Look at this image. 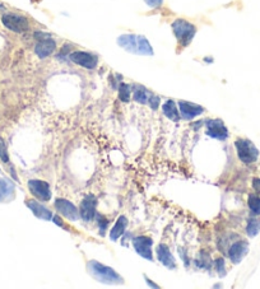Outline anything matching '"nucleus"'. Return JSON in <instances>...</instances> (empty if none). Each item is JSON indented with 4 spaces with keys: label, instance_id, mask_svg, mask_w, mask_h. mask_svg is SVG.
Wrapping results in <instances>:
<instances>
[{
    "label": "nucleus",
    "instance_id": "16",
    "mask_svg": "<svg viewBox=\"0 0 260 289\" xmlns=\"http://www.w3.org/2000/svg\"><path fill=\"white\" fill-rule=\"evenodd\" d=\"M26 205L31 209V212L34 214V217H37L39 219H44V221H50V219H53L51 212L46 208L45 205L40 204L37 200H27Z\"/></svg>",
    "mask_w": 260,
    "mask_h": 289
},
{
    "label": "nucleus",
    "instance_id": "5",
    "mask_svg": "<svg viewBox=\"0 0 260 289\" xmlns=\"http://www.w3.org/2000/svg\"><path fill=\"white\" fill-rule=\"evenodd\" d=\"M34 36L39 37V43H37L34 51L40 59H45L50 56L54 51L56 50V43L49 36L48 33H42V32H36Z\"/></svg>",
    "mask_w": 260,
    "mask_h": 289
},
{
    "label": "nucleus",
    "instance_id": "29",
    "mask_svg": "<svg viewBox=\"0 0 260 289\" xmlns=\"http://www.w3.org/2000/svg\"><path fill=\"white\" fill-rule=\"evenodd\" d=\"M252 187L255 189V191L260 194V179H254L252 180Z\"/></svg>",
    "mask_w": 260,
    "mask_h": 289
},
{
    "label": "nucleus",
    "instance_id": "13",
    "mask_svg": "<svg viewBox=\"0 0 260 289\" xmlns=\"http://www.w3.org/2000/svg\"><path fill=\"white\" fill-rule=\"evenodd\" d=\"M180 113L184 120H192V118L197 117V116L202 115L204 112V107L195 103L188 102V101H180L179 102Z\"/></svg>",
    "mask_w": 260,
    "mask_h": 289
},
{
    "label": "nucleus",
    "instance_id": "17",
    "mask_svg": "<svg viewBox=\"0 0 260 289\" xmlns=\"http://www.w3.org/2000/svg\"><path fill=\"white\" fill-rule=\"evenodd\" d=\"M126 226H128V219H126V217L124 216L119 217L115 222V226H114L113 229L110 231V238L113 239L114 242L118 241V239L125 233Z\"/></svg>",
    "mask_w": 260,
    "mask_h": 289
},
{
    "label": "nucleus",
    "instance_id": "22",
    "mask_svg": "<svg viewBox=\"0 0 260 289\" xmlns=\"http://www.w3.org/2000/svg\"><path fill=\"white\" fill-rule=\"evenodd\" d=\"M247 204H249L250 211L254 216H260V197L257 195H250Z\"/></svg>",
    "mask_w": 260,
    "mask_h": 289
},
{
    "label": "nucleus",
    "instance_id": "27",
    "mask_svg": "<svg viewBox=\"0 0 260 289\" xmlns=\"http://www.w3.org/2000/svg\"><path fill=\"white\" fill-rule=\"evenodd\" d=\"M148 103L151 105V107L153 108V110H157L158 108V105H160V98L156 97V96H150V100H148Z\"/></svg>",
    "mask_w": 260,
    "mask_h": 289
},
{
    "label": "nucleus",
    "instance_id": "8",
    "mask_svg": "<svg viewBox=\"0 0 260 289\" xmlns=\"http://www.w3.org/2000/svg\"><path fill=\"white\" fill-rule=\"evenodd\" d=\"M28 189L31 194L41 201H49L51 199L50 185L42 180H29Z\"/></svg>",
    "mask_w": 260,
    "mask_h": 289
},
{
    "label": "nucleus",
    "instance_id": "26",
    "mask_svg": "<svg viewBox=\"0 0 260 289\" xmlns=\"http://www.w3.org/2000/svg\"><path fill=\"white\" fill-rule=\"evenodd\" d=\"M215 269H217V271H218V274L221 276L226 275V268H225V260L224 259H217L215 260Z\"/></svg>",
    "mask_w": 260,
    "mask_h": 289
},
{
    "label": "nucleus",
    "instance_id": "9",
    "mask_svg": "<svg viewBox=\"0 0 260 289\" xmlns=\"http://www.w3.org/2000/svg\"><path fill=\"white\" fill-rule=\"evenodd\" d=\"M69 59L73 61L74 64L79 66H83L86 69H96L98 64V58L91 53H86V51H74L69 55Z\"/></svg>",
    "mask_w": 260,
    "mask_h": 289
},
{
    "label": "nucleus",
    "instance_id": "3",
    "mask_svg": "<svg viewBox=\"0 0 260 289\" xmlns=\"http://www.w3.org/2000/svg\"><path fill=\"white\" fill-rule=\"evenodd\" d=\"M171 28H172V32L176 37L179 45H181L182 48L189 46L194 38L195 33H197V27L182 18L175 19L171 24Z\"/></svg>",
    "mask_w": 260,
    "mask_h": 289
},
{
    "label": "nucleus",
    "instance_id": "20",
    "mask_svg": "<svg viewBox=\"0 0 260 289\" xmlns=\"http://www.w3.org/2000/svg\"><path fill=\"white\" fill-rule=\"evenodd\" d=\"M150 96V92H148L143 86H134V88H133V98H134L137 102L143 103V105L148 103Z\"/></svg>",
    "mask_w": 260,
    "mask_h": 289
},
{
    "label": "nucleus",
    "instance_id": "31",
    "mask_svg": "<svg viewBox=\"0 0 260 289\" xmlns=\"http://www.w3.org/2000/svg\"><path fill=\"white\" fill-rule=\"evenodd\" d=\"M144 279H145V281H147V284H148V285H150V286H153V288H160V286H158L157 284H155L152 280H150V279H148L147 276H144Z\"/></svg>",
    "mask_w": 260,
    "mask_h": 289
},
{
    "label": "nucleus",
    "instance_id": "7",
    "mask_svg": "<svg viewBox=\"0 0 260 289\" xmlns=\"http://www.w3.org/2000/svg\"><path fill=\"white\" fill-rule=\"evenodd\" d=\"M152 244L153 239L147 236H139L133 238V247L137 251L139 256L148 261H153V254H152Z\"/></svg>",
    "mask_w": 260,
    "mask_h": 289
},
{
    "label": "nucleus",
    "instance_id": "28",
    "mask_svg": "<svg viewBox=\"0 0 260 289\" xmlns=\"http://www.w3.org/2000/svg\"><path fill=\"white\" fill-rule=\"evenodd\" d=\"M145 4L151 8H158V7L162 6L163 0H144Z\"/></svg>",
    "mask_w": 260,
    "mask_h": 289
},
{
    "label": "nucleus",
    "instance_id": "30",
    "mask_svg": "<svg viewBox=\"0 0 260 289\" xmlns=\"http://www.w3.org/2000/svg\"><path fill=\"white\" fill-rule=\"evenodd\" d=\"M53 219H54V222H55V224H58V226H60V227H65L64 226V223H63V221H61V218L59 216H55V217H53Z\"/></svg>",
    "mask_w": 260,
    "mask_h": 289
},
{
    "label": "nucleus",
    "instance_id": "6",
    "mask_svg": "<svg viewBox=\"0 0 260 289\" xmlns=\"http://www.w3.org/2000/svg\"><path fill=\"white\" fill-rule=\"evenodd\" d=\"M2 22H3V24L7 28L13 32H17V33L26 32L27 29L29 28L28 19L23 16H18V14H4V16L2 17Z\"/></svg>",
    "mask_w": 260,
    "mask_h": 289
},
{
    "label": "nucleus",
    "instance_id": "10",
    "mask_svg": "<svg viewBox=\"0 0 260 289\" xmlns=\"http://www.w3.org/2000/svg\"><path fill=\"white\" fill-rule=\"evenodd\" d=\"M207 134L208 137L218 140H226L229 138V130L224 121L219 118H210L207 121Z\"/></svg>",
    "mask_w": 260,
    "mask_h": 289
},
{
    "label": "nucleus",
    "instance_id": "2",
    "mask_svg": "<svg viewBox=\"0 0 260 289\" xmlns=\"http://www.w3.org/2000/svg\"><path fill=\"white\" fill-rule=\"evenodd\" d=\"M87 270L97 281L103 284H124V279L110 266H106L98 261L91 260L87 264Z\"/></svg>",
    "mask_w": 260,
    "mask_h": 289
},
{
    "label": "nucleus",
    "instance_id": "32",
    "mask_svg": "<svg viewBox=\"0 0 260 289\" xmlns=\"http://www.w3.org/2000/svg\"><path fill=\"white\" fill-rule=\"evenodd\" d=\"M0 9H4V7L2 6V4H0Z\"/></svg>",
    "mask_w": 260,
    "mask_h": 289
},
{
    "label": "nucleus",
    "instance_id": "15",
    "mask_svg": "<svg viewBox=\"0 0 260 289\" xmlns=\"http://www.w3.org/2000/svg\"><path fill=\"white\" fill-rule=\"evenodd\" d=\"M156 254H157L158 260H160V263L162 264V265H165L166 268L168 269H172V270L173 269H176V261L173 259L172 254L170 253V249H168L167 244H158Z\"/></svg>",
    "mask_w": 260,
    "mask_h": 289
},
{
    "label": "nucleus",
    "instance_id": "23",
    "mask_svg": "<svg viewBox=\"0 0 260 289\" xmlns=\"http://www.w3.org/2000/svg\"><path fill=\"white\" fill-rule=\"evenodd\" d=\"M130 86L126 85V83H120V87H119V97L123 102H128L130 100Z\"/></svg>",
    "mask_w": 260,
    "mask_h": 289
},
{
    "label": "nucleus",
    "instance_id": "24",
    "mask_svg": "<svg viewBox=\"0 0 260 289\" xmlns=\"http://www.w3.org/2000/svg\"><path fill=\"white\" fill-rule=\"evenodd\" d=\"M0 159L3 160L4 163L9 162V155H8V150H7V145L2 138H0Z\"/></svg>",
    "mask_w": 260,
    "mask_h": 289
},
{
    "label": "nucleus",
    "instance_id": "18",
    "mask_svg": "<svg viewBox=\"0 0 260 289\" xmlns=\"http://www.w3.org/2000/svg\"><path fill=\"white\" fill-rule=\"evenodd\" d=\"M14 185L4 179H0V202H6L13 199Z\"/></svg>",
    "mask_w": 260,
    "mask_h": 289
},
{
    "label": "nucleus",
    "instance_id": "21",
    "mask_svg": "<svg viewBox=\"0 0 260 289\" xmlns=\"http://www.w3.org/2000/svg\"><path fill=\"white\" fill-rule=\"evenodd\" d=\"M260 232V219L252 218L247 222L246 233L249 237H255Z\"/></svg>",
    "mask_w": 260,
    "mask_h": 289
},
{
    "label": "nucleus",
    "instance_id": "14",
    "mask_svg": "<svg viewBox=\"0 0 260 289\" xmlns=\"http://www.w3.org/2000/svg\"><path fill=\"white\" fill-rule=\"evenodd\" d=\"M249 253V243L246 241H237L230 247L229 256L234 264H240Z\"/></svg>",
    "mask_w": 260,
    "mask_h": 289
},
{
    "label": "nucleus",
    "instance_id": "19",
    "mask_svg": "<svg viewBox=\"0 0 260 289\" xmlns=\"http://www.w3.org/2000/svg\"><path fill=\"white\" fill-rule=\"evenodd\" d=\"M162 112L163 115L166 116L167 118H170V120L175 121V122H177V121H180V111L177 110L176 107V103L173 102V101L168 100L166 101L165 103L162 105Z\"/></svg>",
    "mask_w": 260,
    "mask_h": 289
},
{
    "label": "nucleus",
    "instance_id": "11",
    "mask_svg": "<svg viewBox=\"0 0 260 289\" xmlns=\"http://www.w3.org/2000/svg\"><path fill=\"white\" fill-rule=\"evenodd\" d=\"M96 207H97V199L95 195H87L81 202L79 208V216L84 222H92L96 216Z\"/></svg>",
    "mask_w": 260,
    "mask_h": 289
},
{
    "label": "nucleus",
    "instance_id": "4",
    "mask_svg": "<svg viewBox=\"0 0 260 289\" xmlns=\"http://www.w3.org/2000/svg\"><path fill=\"white\" fill-rule=\"evenodd\" d=\"M235 147H236L240 160L246 164L254 163L259 157V150L249 139H237L235 142Z\"/></svg>",
    "mask_w": 260,
    "mask_h": 289
},
{
    "label": "nucleus",
    "instance_id": "25",
    "mask_svg": "<svg viewBox=\"0 0 260 289\" xmlns=\"http://www.w3.org/2000/svg\"><path fill=\"white\" fill-rule=\"evenodd\" d=\"M98 226H100L101 236H105L106 229H107V226H108V221L103 216L98 217Z\"/></svg>",
    "mask_w": 260,
    "mask_h": 289
},
{
    "label": "nucleus",
    "instance_id": "1",
    "mask_svg": "<svg viewBox=\"0 0 260 289\" xmlns=\"http://www.w3.org/2000/svg\"><path fill=\"white\" fill-rule=\"evenodd\" d=\"M118 45L126 50L128 53L137 54V55H153V49L148 39L140 34H121L118 37Z\"/></svg>",
    "mask_w": 260,
    "mask_h": 289
},
{
    "label": "nucleus",
    "instance_id": "12",
    "mask_svg": "<svg viewBox=\"0 0 260 289\" xmlns=\"http://www.w3.org/2000/svg\"><path fill=\"white\" fill-rule=\"evenodd\" d=\"M55 208L63 217H65L69 221H77L79 219V211L76 208V205L65 199H56Z\"/></svg>",
    "mask_w": 260,
    "mask_h": 289
}]
</instances>
